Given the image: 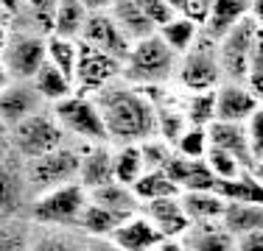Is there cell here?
I'll return each mask as SVG.
<instances>
[{
  "label": "cell",
  "mask_w": 263,
  "mask_h": 251,
  "mask_svg": "<svg viewBox=\"0 0 263 251\" xmlns=\"http://www.w3.org/2000/svg\"><path fill=\"white\" fill-rule=\"evenodd\" d=\"M204 162H208V168L216 173L218 181L238 179V176H243L249 171V168L238 159L233 151H224V148H216V145H210L208 151H204Z\"/></svg>",
  "instance_id": "cell-35"
},
{
  "label": "cell",
  "mask_w": 263,
  "mask_h": 251,
  "mask_svg": "<svg viewBox=\"0 0 263 251\" xmlns=\"http://www.w3.org/2000/svg\"><path fill=\"white\" fill-rule=\"evenodd\" d=\"M109 11L132 42L143 39V36H152L154 31H157V25L148 20V14H146L140 0H115V3L109 6Z\"/></svg>",
  "instance_id": "cell-22"
},
{
  "label": "cell",
  "mask_w": 263,
  "mask_h": 251,
  "mask_svg": "<svg viewBox=\"0 0 263 251\" xmlns=\"http://www.w3.org/2000/svg\"><path fill=\"white\" fill-rule=\"evenodd\" d=\"M165 173L177 181L179 193L182 190H216L218 179L216 173L208 168V162L202 159H191V156H182L174 151L171 159L165 162Z\"/></svg>",
  "instance_id": "cell-17"
},
{
  "label": "cell",
  "mask_w": 263,
  "mask_h": 251,
  "mask_svg": "<svg viewBox=\"0 0 263 251\" xmlns=\"http://www.w3.org/2000/svg\"><path fill=\"white\" fill-rule=\"evenodd\" d=\"M140 3H143V9H146L148 20L157 25V28H160L162 23L171 20L174 14H179V11L171 6V0H140Z\"/></svg>",
  "instance_id": "cell-39"
},
{
  "label": "cell",
  "mask_w": 263,
  "mask_h": 251,
  "mask_svg": "<svg viewBox=\"0 0 263 251\" xmlns=\"http://www.w3.org/2000/svg\"><path fill=\"white\" fill-rule=\"evenodd\" d=\"M249 173H252L258 181H263V156H260V159H255V162H252V168H249Z\"/></svg>",
  "instance_id": "cell-47"
},
{
  "label": "cell",
  "mask_w": 263,
  "mask_h": 251,
  "mask_svg": "<svg viewBox=\"0 0 263 251\" xmlns=\"http://www.w3.org/2000/svg\"><path fill=\"white\" fill-rule=\"evenodd\" d=\"M11 81H14V78H11V73H9V67H6V61H3V59H0V92H3V90H6V87H9V84H11Z\"/></svg>",
  "instance_id": "cell-46"
},
{
  "label": "cell",
  "mask_w": 263,
  "mask_h": 251,
  "mask_svg": "<svg viewBox=\"0 0 263 251\" xmlns=\"http://www.w3.org/2000/svg\"><path fill=\"white\" fill-rule=\"evenodd\" d=\"M31 229H34V223L20 221V215L0 218V251L31 248Z\"/></svg>",
  "instance_id": "cell-34"
},
{
  "label": "cell",
  "mask_w": 263,
  "mask_h": 251,
  "mask_svg": "<svg viewBox=\"0 0 263 251\" xmlns=\"http://www.w3.org/2000/svg\"><path fill=\"white\" fill-rule=\"evenodd\" d=\"M123 218L126 215H121V212H115V210H106V206L90 201V196H87V204H84V210H81V215L76 221V229L84 237H90V240H101V237H109L112 232L118 229V223H121Z\"/></svg>",
  "instance_id": "cell-21"
},
{
  "label": "cell",
  "mask_w": 263,
  "mask_h": 251,
  "mask_svg": "<svg viewBox=\"0 0 263 251\" xmlns=\"http://www.w3.org/2000/svg\"><path fill=\"white\" fill-rule=\"evenodd\" d=\"M115 179L112 173V142H84L79 162V181L92 190Z\"/></svg>",
  "instance_id": "cell-18"
},
{
  "label": "cell",
  "mask_w": 263,
  "mask_h": 251,
  "mask_svg": "<svg viewBox=\"0 0 263 251\" xmlns=\"http://www.w3.org/2000/svg\"><path fill=\"white\" fill-rule=\"evenodd\" d=\"M14 154V142H11V126H6L0 120V159Z\"/></svg>",
  "instance_id": "cell-42"
},
{
  "label": "cell",
  "mask_w": 263,
  "mask_h": 251,
  "mask_svg": "<svg viewBox=\"0 0 263 251\" xmlns=\"http://www.w3.org/2000/svg\"><path fill=\"white\" fill-rule=\"evenodd\" d=\"M79 39L90 42V45L106 50V53H112L115 59H126L129 48H132V39L126 34H123V28L118 25V20L112 17V11H90V17H87L84 23V31H81Z\"/></svg>",
  "instance_id": "cell-13"
},
{
  "label": "cell",
  "mask_w": 263,
  "mask_h": 251,
  "mask_svg": "<svg viewBox=\"0 0 263 251\" xmlns=\"http://www.w3.org/2000/svg\"><path fill=\"white\" fill-rule=\"evenodd\" d=\"M235 251H263V229H249L235 235Z\"/></svg>",
  "instance_id": "cell-40"
},
{
  "label": "cell",
  "mask_w": 263,
  "mask_h": 251,
  "mask_svg": "<svg viewBox=\"0 0 263 251\" xmlns=\"http://www.w3.org/2000/svg\"><path fill=\"white\" fill-rule=\"evenodd\" d=\"M67 140H73L62 123L56 120L53 109H36L34 115H28L26 120L11 126V142H14V154H20L23 159H34L48 151L65 145Z\"/></svg>",
  "instance_id": "cell-8"
},
{
  "label": "cell",
  "mask_w": 263,
  "mask_h": 251,
  "mask_svg": "<svg viewBox=\"0 0 263 251\" xmlns=\"http://www.w3.org/2000/svg\"><path fill=\"white\" fill-rule=\"evenodd\" d=\"M174 81L185 92L216 90L221 84L224 75H221V61H218V39L216 36H210L204 28L199 31L196 42L179 56Z\"/></svg>",
  "instance_id": "cell-3"
},
{
  "label": "cell",
  "mask_w": 263,
  "mask_h": 251,
  "mask_svg": "<svg viewBox=\"0 0 263 251\" xmlns=\"http://www.w3.org/2000/svg\"><path fill=\"white\" fill-rule=\"evenodd\" d=\"M42 95L36 92V87L31 81H11L3 92H0V120L6 126H17L26 120L28 115H34L36 109H42Z\"/></svg>",
  "instance_id": "cell-15"
},
{
  "label": "cell",
  "mask_w": 263,
  "mask_h": 251,
  "mask_svg": "<svg viewBox=\"0 0 263 251\" xmlns=\"http://www.w3.org/2000/svg\"><path fill=\"white\" fill-rule=\"evenodd\" d=\"M31 84L36 87V92L42 95L45 103H56V100H62V98H67V95L76 92V84L48 59H45V65L36 70L34 78H31Z\"/></svg>",
  "instance_id": "cell-27"
},
{
  "label": "cell",
  "mask_w": 263,
  "mask_h": 251,
  "mask_svg": "<svg viewBox=\"0 0 263 251\" xmlns=\"http://www.w3.org/2000/svg\"><path fill=\"white\" fill-rule=\"evenodd\" d=\"M87 204V187L81 181H67L53 190H45L31 198L28 221L42 226H76Z\"/></svg>",
  "instance_id": "cell-6"
},
{
  "label": "cell",
  "mask_w": 263,
  "mask_h": 251,
  "mask_svg": "<svg viewBox=\"0 0 263 251\" xmlns=\"http://www.w3.org/2000/svg\"><path fill=\"white\" fill-rule=\"evenodd\" d=\"M56 120L62 123V129L79 142H109V134H106V123L104 115L98 109L96 98L87 95V92H73V95L56 100L51 103Z\"/></svg>",
  "instance_id": "cell-7"
},
{
  "label": "cell",
  "mask_w": 263,
  "mask_h": 251,
  "mask_svg": "<svg viewBox=\"0 0 263 251\" xmlns=\"http://www.w3.org/2000/svg\"><path fill=\"white\" fill-rule=\"evenodd\" d=\"M0 9L14 20V17L20 14V9H23V0H0Z\"/></svg>",
  "instance_id": "cell-43"
},
{
  "label": "cell",
  "mask_w": 263,
  "mask_h": 251,
  "mask_svg": "<svg viewBox=\"0 0 263 251\" xmlns=\"http://www.w3.org/2000/svg\"><path fill=\"white\" fill-rule=\"evenodd\" d=\"M249 17L258 25H263V0H249Z\"/></svg>",
  "instance_id": "cell-45"
},
{
  "label": "cell",
  "mask_w": 263,
  "mask_h": 251,
  "mask_svg": "<svg viewBox=\"0 0 263 251\" xmlns=\"http://www.w3.org/2000/svg\"><path fill=\"white\" fill-rule=\"evenodd\" d=\"M182 112L187 117V126H208L216 120V90H202V92H185L179 100Z\"/></svg>",
  "instance_id": "cell-32"
},
{
  "label": "cell",
  "mask_w": 263,
  "mask_h": 251,
  "mask_svg": "<svg viewBox=\"0 0 263 251\" xmlns=\"http://www.w3.org/2000/svg\"><path fill=\"white\" fill-rule=\"evenodd\" d=\"M221 223L227 226L233 235H241V232H249V229H263V204L241 201V198H227Z\"/></svg>",
  "instance_id": "cell-26"
},
{
  "label": "cell",
  "mask_w": 263,
  "mask_h": 251,
  "mask_svg": "<svg viewBox=\"0 0 263 251\" xmlns=\"http://www.w3.org/2000/svg\"><path fill=\"white\" fill-rule=\"evenodd\" d=\"M199 31H202V25H196L191 20V17H185V14H174L168 23H162L160 28H157V34L162 36V42H165L168 48L174 50L177 56H182L187 48L196 42V36H199Z\"/></svg>",
  "instance_id": "cell-31"
},
{
  "label": "cell",
  "mask_w": 263,
  "mask_h": 251,
  "mask_svg": "<svg viewBox=\"0 0 263 251\" xmlns=\"http://www.w3.org/2000/svg\"><path fill=\"white\" fill-rule=\"evenodd\" d=\"M143 171H146V159H143L140 142H121L112 145V173L118 181L132 184Z\"/></svg>",
  "instance_id": "cell-30"
},
{
  "label": "cell",
  "mask_w": 263,
  "mask_h": 251,
  "mask_svg": "<svg viewBox=\"0 0 263 251\" xmlns=\"http://www.w3.org/2000/svg\"><path fill=\"white\" fill-rule=\"evenodd\" d=\"M123 75V61L112 53L79 39V61H76V90L96 95L106 84L118 81Z\"/></svg>",
  "instance_id": "cell-9"
},
{
  "label": "cell",
  "mask_w": 263,
  "mask_h": 251,
  "mask_svg": "<svg viewBox=\"0 0 263 251\" xmlns=\"http://www.w3.org/2000/svg\"><path fill=\"white\" fill-rule=\"evenodd\" d=\"M243 84L255 92V98L263 100V25H258V34H255L252 56H249V73Z\"/></svg>",
  "instance_id": "cell-37"
},
{
  "label": "cell",
  "mask_w": 263,
  "mask_h": 251,
  "mask_svg": "<svg viewBox=\"0 0 263 251\" xmlns=\"http://www.w3.org/2000/svg\"><path fill=\"white\" fill-rule=\"evenodd\" d=\"M140 210L146 212L148 218H152V223L157 226V229H160L165 237H179V235L187 229V223H191V218H187L185 210H182L179 193H177V196L152 198V201H146Z\"/></svg>",
  "instance_id": "cell-19"
},
{
  "label": "cell",
  "mask_w": 263,
  "mask_h": 251,
  "mask_svg": "<svg viewBox=\"0 0 263 251\" xmlns=\"http://www.w3.org/2000/svg\"><path fill=\"white\" fill-rule=\"evenodd\" d=\"M249 14V0H213L208 20H204L202 28L208 31L210 36L221 39L233 25H238L243 17Z\"/></svg>",
  "instance_id": "cell-24"
},
{
  "label": "cell",
  "mask_w": 263,
  "mask_h": 251,
  "mask_svg": "<svg viewBox=\"0 0 263 251\" xmlns=\"http://www.w3.org/2000/svg\"><path fill=\"white\" fill-rule=\"evenodd\" d=\"M92 98L104 115L112 145L143 142L148 137H157V109L143 87L129 84L126 78H118L106 84L104 90H98Z\"/></svg>",
  "instance_id": "cell-1"
},
{
  "label": "cell",
  "mask_w": 263,
  "mask_h": 251,
  "mask_svg": "<svg viewBox=\"0 0 263 251\" xmlns=\"http://www.w3.org/2000/svg\"><path fill=\"white\" fill-rule=\"evenodd\" d=\"M31 193L26 181V162L20 154H9L0 159V218L28 212Z\"/></svg>",
  "instance_id": "cell-11"
},
{
  "label": "cell",
  "mask_w": 263,
  "mask_h": 251,
  "mask_svg": "<svg viewBox=\"0 0 263 251\" xmlns=\"http://www.w3.org/2000/svg\"><path fill=\"white\" fill-rule=\"evenodd\" d=\"M260 100L243 81H221L216 87V117L218 120H247Z\"/></svg>",
  "instance_id": "cell-16"
},
{
  "label": "cell",
  "mask_w": 263,
  "mask_h": 251,
  "mask_svg": "<svg viewBox=\"0 0 263 251\" xmlns=\"http://www.w3.org/2000/svg\"><path fill=\"white\" fill-rule=\"evenodd\" d=\"M87 17H90V11L84 9V3H81V0H56V3H53V25H51V34L79 39L81 31H84Z\"/></svg>",
  "instance_id": "cell-28"
},
{
  "label": "cell",
  "mask_w": 263,
  "mask_h": 251,
  "mask_svg": "<svg viewBox=\"0 0 263 251\" xmlns=\"http://www.w3.org/2000/svg\"><path fill=\"white\" fill-rule=\"evenodd\" d=\"M247 140H249V154H252V162L263 156V100L258 103V109L247 117Z\"/></svg>",
  "instance_id": "cell-38"
},
{
  "label": "cell",
  "mask_w": 263,
  "mask_h": 251,
  "mask_svg": "<svg viewBox=\"0 0 263 251\" xmlns=\"http://www.w3.org/2000/svg\"><path fill=\"white\" fill-rule=\"evenodd\" d=\"M11 78L17 81H31L48 59V34L40 28H26L17 20L9 23V39H6L3 56Z\"/></svg>",
  "instance_id": "cell-5"
},
{
  "label": "cell",
  "mask_w": 263,
  "mask_h": 251,
  "mask_svg": "<svg viewBox=\"0 0 263 251\" xmlns=\"http://www.w3.org/2000/svg\"><path fill=\"white\" fill-rule=\"evenodd\" d=\"M87 196H90V201L106 206V210L121 212V215H132V212H137L143 206L140 198L135 196V190H132V184H123V181H118V179L106 181V184H101V187L87 190Z\"/></svg>",
  "instance_id": "cell-25"
},
{
  "label": "cell",
  "mask_w": 263,
  "mask_h": 251,
  "mask_svg": "<svg viewBox=\"0 0 263 251\" xmlns=\"http://www.w3.org/2000/svg\"><path fill=\"white\" fill-rule=\"evenodd\" d=\"M48 61H53L67 78L76 84V61H79V39L59 34H48Z\"/></svg>",
  "instance_id": "cell-33"
},
{
  "label": "cell",
  "mask_w": 263,
  "mask_h": 251,
  "mask_svg": "<svg viewBox=\"0 0 263 251\" xmlns=\"http://www.w3.org/2000/svg\"><path fill=\"white\" fill-rule=\"evenodd\" d=\"M179 201L191 221H221L227 206V198L218 190H182Z\"/></svg>",
  "instance_id": "cell-23"
},
{
  "label": "cell",
  "mask_w": 263,
  "mask_h": 251,
  "mask_svg": "<svg viewBox=\"0 0 263 251\" xmlns=\"http://www.w3.org/2000/svg\"><path fill=\"white\" fill-rule=\"evenodd\" d=\"M179 243L185 251H235V235L221 221H191Z\"/></svg>",
  "instance_id": "cell-14"
},
{
  "label": "cell",
  "mask_w": 263,
  "mask_h": 251,
  "mask_svg": "<svg viewBox=\"0 0 263 251\" xmlns=\"http://www.w3.org/2000/svg\"><path fill=\"white\" fill-rule=\"evenodd\" d=\"M255 34H258V23L247 14L218 39V61H221L224 81H247Z\"/></svg>",
  "instance_id": "cell-10"
},
{
  "label": "cell",
  "mask_w": 263,
  "mask_h": 251,
  "mask_svg": "<svg viewBox=\"0 0 263 251\" xmlns=\"http://www.w3.org/2000/svg\"><path fill=\"white\" fill-rule=\"evenodd\" d=\"M208 140L210 145L233 151L247 168H252V154H249V140H247V123L241 120H213L208 126Z\"/></svg>",
  "instance_id": "cell-20"
},
{
  "label": "cell",
  "mask_w": 263,
  "mask_h": 251,
  "mask_svg": "<svg viewBox=\"0 0 263 251\" xmlns=\"http://www.w3.org/2000/svg\"><path fill=\"white\" fill-rule=\"evenodd\" d=\"M179 56L162 42V36L154 31L152 36L132 42L126 59H123V75L129 84L137 87H168L177 75Z\"/></svg>",
  "instance_id": "cell-2"
},
{
  "label": "cell",
  "mask_w": 263,
  "mask_h": 251,
  "mask_svg": "<svg viewBox=\"0 0 263 251\" xmlns=\"http://www.w3.org/2000/svg\"><path fill=\"white\" fill-rule=\"evenodd\" d=\"M162 240H165V235L152 223V218L143 210L126 215L118 223V229L109 235V246L121 251H157Z\"/></svg>",
  "instance_id": "cell-12"
},
{
  "label": "cell",
  "mask_w": 263,
  "mask_h": 251,
  "mask_svg": "<svg viewBox=\"0 0 263 251\" xmlns=\"http://www.w3.org/2000/svg\"><path fill=\"white\" fill-rule=\"evenodd\" d=\"M81 145H84V142L67 140L65 145L48 151V154H42V156L23 159L26 162V181H28L31 198L45 193V190H53V187H59V184H67V181H79Z\"/></svg>",
  "instance_id": "cell-4"
},
{
  "label": "cell",
  "mask_w": 263,
  "mask_h": 251,
  "mask_svg": "<svg viewBox=\"0 0 263 251\" xmlns=\"http://www.w3.org/2000/svg\"><path fill=\"white\" fill-rule=\"evenodd\" d=\"M81 3H84L87 11H106L115 0H81Z\"/></svg>",
  "instance_id": "cell-44"
},
{
  "label": "cell",
  "mask_w": 263,
  "mask_h": 251,
  "mask_svg": "<svg viewBox=\"0 0 263 251\" xmlns=\"http://www.w3.org/2000/svg\"><path fill=\"white\" fill-rule=\"evenodd\" d=\"M6 39H9V23H0V56H3Z\"/></svg>",
  "instance_id": "cell-48"
},
{
  "label": "cell",
  "mask_w": 263,
  "mask_h": 251,
  "mask_svg": "<svg viewBox=\"0 0 263 251\" xmlns=\"http://www.w3.org/2000/svg\"><path fill=\"white\" fill-rule=\"evenodd\" d=\"M208 148H210V140H208V129L204 126H187L182 134L177 137V142H174V151L182 156H191V159H202Z\"/></svg>",
  "instance_id": "cell-36"
},
{
  "label": "cell",
  "mask_w": 263,
  "mask_h": 251,
  "mask_svg": "<svg viewBox=\"0 0 263 251\" xmlns=\"http://www.w3.org/2000/svg\"><path fill=\"white\" fill-rule=\"evenodd\" d=\"M132 190L140 198V204H146V201H152V198L177 196L179 187H177V181L165 173V168H146V171L132 181Z\"/></svg>",
  "instance_id": "cell-29"
},
{
  "label": "cell",
  "mask_w": 263,
  "mask_h": 251,
  "mask_svg": "<svg viewBox=\"0 0 263 251\" xmlns=\"http://www.w3.org/2000/svg\"><path fill=\"white\" fill-rule=\"evenodd\" d=\"M210 3H213V0H185V6H182V11H179V14L191 17L196 25H204V20H208V11H210Z\"/></svg>",
  "instance_id": "cell-41"
}]
</instances>
